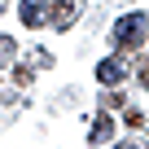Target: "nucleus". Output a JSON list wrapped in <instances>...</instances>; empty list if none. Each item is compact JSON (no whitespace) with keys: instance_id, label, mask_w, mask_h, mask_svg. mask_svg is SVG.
Returning a JSON list of instances; mask_svg holds the SVG:
<instances>
[{"instance_id":"obj_1","label":"nucleus","mask_w":149,"mask_h":149,"mask_svg":"<svg viewBox=\"0 0 149 149\" xmlns=\"http://www.w3.org/2000/svg\"><path fill=\"white\" fill-rule=\"evenodd\" d=\"M145 26H149L145 13H127V18H118V26H114V44H118V48H136V44L145 40Z\"/></svg>"},{"instance_id":"obj_2","label":"nucleus","mask_w":149,"mask_h":149,"mask_svg":"<svg viewBox=\"0 0 149 149\" xmlns=\"http://www.w3.org/2000/svg\"><path fill=\"white\" fill-rule=\"evenodd\" d=\"M48 18H53L57 31L74 26V18H79V0H53V5H48Z\"/></svg>"},{"instance_id":"obj_3","label":"nucleus","mask_w":149,"mask_h":149,"mask_svg":"<svg viewBox=\"0 0 149 149\" xmlns=\"http://www.w3.org/2000/svg\"><path fill=\"white\" fill-rule=\"evenodd\" d=\"M123 74H127V66H123L118 57H105V61H97V79H101V84H110V88H114Z\"/></svg>"},{"instance_id":"obj_4","label":"nucleus","mask_w":149,"mask_h":149,"mask_svg":"<svg viewBox=\"0 0 149 149\" xmlns=\"http://www.w3.org/2000/svg\"><path fill=\"white\" fill-rule=\"evenodd\" d=\"M88 136H92V145L110 140V136H114V123H110V114H97V118H92V132H88Z\"/></svg>"},{"instance_id":"obj_5","label":"nucleus","mask_w":149,"mask_h":149,"mask_svg":"<svg viewBox=\"0 0 149 149\" xmlns=\"http://www.w3.org/2000/svg\"><path fill=\"white\" fill-rule=\"evenodd\" d=\"M22 22L26 26H40L44 22V0H22Z\"/></svg>"},{"instance_id":"obj_6","label":"nucleus","mask_w":149,"mask_h":149,"mask_svg":"<svg viewBox=\"0 0 149 149\" xmlns=\"http://www.w3.org/2000/svg\"><path fill=\"white\" fill-rule=\"evenodd\" d=\"M13 53H18V44H13V40H9V35H0V61H9V57H13Z\"/></svg>"},{"instance_id":"obj_7","label":"nucleus","mask_w":149,"mask_h":149,"mask_svg":"<svg viewBox=\"0 0 149 149\" xmlns=\"http://www.w3.org/2000/svg\"><path fill=\"white\" fill-rule=\"evenodd\" d=\"M123 123H127V127H140V123H145V114H140V110H127V114H123Z\"/></svg>"},{"instance_id":"obj_8","label":"nucleus","mask_w":149,"mask_h":149,"mask_svg":"<svg viewBox=\"0 0 149 149\" xmlns=\"http://www.w3.org/2000/svg\"><path fill=\"white\" fill-rule=\"evenodd\" d=\"M140 84L149 88V57H145V66H140Z\"/></svg>"},{"instance_id":"obj_9","label":"nucleus","mask_w":149,"mask_h":149,"mask_svg":"<svg viewBox=\"0 0 149 149\" xmlns=\"http://www.w3.org/2000/svg\"><path fill=\"white\" fill-rule=\"evenodd\" d=\"M118 149H140V145H136V140H123V145H118Z\"/></svg>"}]
</instances>
